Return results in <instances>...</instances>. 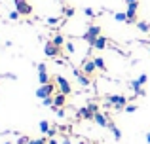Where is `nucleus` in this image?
Wrapping results in <instances>:
<instances>
[{"instance_id":"nucleus-1","label":"nucleus","mask_w":150,"mask_h":144,"mask_svg":"<svg viewBox=\"0 0 150 144\" xmlns=\"http://www.w3.org/2000/svg\"><path fill=\"white\" fill-rule=\"evenodd\" d=\"M106 106H114L116 110H125V106H127V97L125 95H108Z\"/></svg>"},{"instance_id":"nucleus-2","label":"nucleus","mask_w":150,"mask_h":144,"mask_svg":"<svg viewBox=\"0 0 150 144\" xmlns=\"http://www.w3.org/2000/svg\"><path fill=\"white\" fill-rule=\"evenodd\" d=\"M99 36H101V29H99L97 25H91V27L88 29V32L84 34V40L88 42L89 46H93V44H95V40H97Z\"/></svg>"},{"instance_id":"nucleus-3","label":"nucleus","mask_w":150,"mask_h":144,"mask_svg":"<svg viewBox=\"0 0 150 144\" xmlns=\"http://www.w3.org/2000/svg\"><path fill=\"white\" fill-rule=\"evenodd\" d=\"M13 4H15V10H17L21 15H30L33 13V6H30L27 0H13Z\"/></svg>"},{"instance_id":"nucleus-4","label":"nucleus","mask_w":150,"mask_h":144,"mask_svg":"<svg viewBox=\"0 0 150 144\" xmlns=\"http://www.w3.org/2000/svg\"><path fill=\"white\" fill-rule=\"evenodd\" d=\"M51 93H53V84H46V85H40V87L36 89V97L38 99H48L51 97Z\"/></svg>"},{"instance_id":"nucleus-5","label":"nucleus","mask_w":150,"mask_h":144,"mask_svg":"<svg viewBox=\"0 0 150 144\" xmlns=\"http://www.w3.org/2000/svg\"><path fill=\"white\" fill-rule=\"evenodd\" d=\"M55 81H57V85H59V89L61 91L59 93H65V95H70V84H69V80L67 78H63V76H55Z\"/></svg>"},{"instance_id":"nucleus-6","label":"nucleus","mask_w":150,"mask_h":144,"mask_svg":"<svg viewBox=\"0 0 150 144\" xmlns=\"http://www.w3.org/2000/svg\"><path fill=\"white\" fill-rule=\"evenodd\" d=\"M137 10H139V2H131V4H127V23H135V19H137Z\"/></svg>"},{"instance_id":"nucleus-7","label":"nucleus","mask_w":150,"mask_h":144,"mask_svg":"<svg viewBox=\"0 0 150 144\" xmlns=\"http://www.w3.org/2000/svg\"><path fill=\"white\" fill-rule=\"evenodd\" d=\"M59 51H61V48H57L53 42H48V44L44 46V53H46L48 57H57Z\"/></svg>"},{"instance_id":"nucleus-8","label":"nucleus","mask_w":150,"mask_h":144,"mask_svg":"<svg viewBox=\"0 0 150 144\" xmlns=\"http://www.w3.org/2000/svg\"><path fill=\"white\" fill-rule=\"evenodd\" d=\"M65 103H67V95L65 93H57V95L53 97V110H57V108H63L65 106Z\"/></svg>"},{"instance_id":"nucleus-9","label":"nucleus","mask_w":150,"mask_h":144,"mask_svg":"<svg viewBox=\"0 0 150 144\" xmlns=\"http://www.w3.org/2000/svg\"><path fill=\"white\" fill-rule=\"evenodd\" d=\"M93 122H95L97 125H101V127H108L110 119L106 118V114H101V112H97V114H95V118H93Z\"/></svg>"},{"instance_id":"nucleus-10","label":"nucleus","mask_w":150,"mask_h":144,"mask_svg":"<svg viewBox=\"0 0 150 144\" xmlns=\"http://www.w3.org/2000/svg\"><path fill=\"white\" fill-rule=\"evenodd\" d=\"M74 76H76V80H78V84L82 85V87H88L89 85V78L86 76L84 72H80V70H74Z\"/></svg>"},{"instance_id":"nucleus-11","label":"nucleus","mask_w":150,"mask_h":144,"mask_svg":"<svg viewBox=\"0 0 150 144\" xmlns=\"http://www.w3.org/2000/svg\"><path fill=\"white\" fill-rule=\"evenodd\" d=\"M95 70H97V67H95V61H93V59H89V61L84 63V74H86V76H91Z\"/></svg>"},{"instance_id":"nucleus-12","label":"nucleus","mask_w":150,"mask_h":144,"mask_svg":"<svg viewBox=\"0 0 150 144\" xmlns=\"http://www.w3.org/2000/svg\"><path fill=\"white\" fill-rule=\"evenodd\" d=\"M129 85H131V89H133V93H135V95H141V97H144V89H143V85L139 84V80H133Z\"/></svg>"},{"instance_id":"nucleus-13","label":"nucleus","mask_w":150,"mask_h":144,"mask_svg":"<svg viewBox=\"0 0 150 144\" xmlns=\"http://www.w3.org/2000/svg\"><path fill=\"white\" fill-rule=\"evenodd\" d=\"M76 116H78V118H84V119H93V116L88 112V106H82V108H78Z\"/></svg>"},{"instance_id":"nucleus-14","label":"nucleus","mask_w":150,"mask_h":144,"mask_svg":"<svg viewBox=\"0 0 150 144\" xmlns=\"http://www.w3.org/2000/svg\"><path fill=\"white\" fill-rule=\"evenodd\" d=\"M106 42H108V40H106L105 36H99L95 40V44H93V48H95V49H105L106 48Z\"/></svg>"},{"instance_id":"nucleus-15","label":"nucleus","mask_w":150,"mask_h":144,"mask_svg":"<svg viewBox=\"0 0 150 144\" xmlns=\"http://www.w3.org/2000/svg\"><path fill=\"white\" fill-rule=\"evenodd\" d=\"M108 129H110V131H112V135H114V138H116V140H120V138H122V131H120V129H118V127H116V125H114V123H112V122H110V123H108Z\"/></svg>"},{"instance_id":"nucleus-16","label":"nucleus","mask_w":150,"mask_h":144,"mask_svg":"<svg viewBox=\"0 0 150 144\" xmlns=\"http://www.w3.org/2000/svg\"><path fill=\"white\" fill-rule=\"evenodd\" d=\"M38 81H40V85L50 84V76H48V72H38Z\"/></svg>"},{"instance_id":"nucleus-17","label":"nucleus","mask_w":150,"mask_h":144,"mask_svg":"<svg viewBox=\"0 0 150 144\" xmlns=\"http://www.w3.org/2000/svg\"><path fill=\"white\" fill-rule=\"evenodd\" d=\"M95 67H97V70H106V65H105V59L103 57H95Z\"/></svg>"},{"instance_id":"nucleus-18","label":"nucleus","mask_w":150,"mask_h":144,"mask_svg":"<svg viewBox=\"0 0 150 144\" xmlns=\"http://www.w3.org/2000/svg\"><path fill=\"white\" fill-rule=\"evenodd\" d=\"M137 27H139L141 32H150V23L146 21H137Z\"/></svg>"},{"instance_id":"nucleus-19","label":"nucleus","mask_w":150,"mask_h":144,"mask_svg":"<svg viewBox=\"0 0 150 144\" xmlns=\"http://www.w3.org/2000/svg\"><path fill=\"white\" fill-rule=\"evenodd\" d=\"M51 42H53V44L57 46V48L65 46V38H63V34H55V36H53V40H51Z\"/></svg>"},{"instance_id":"nucleus-20","label":"nucleus","mask_w":150,"mask_h":144,"mask_svg":"<svg viewBox=\"0 0 150 144\" xmlns=\"http://www.w3.org/2000/svg\"><path fill=\"white\" fill-rule=\"evenodd\" d=\"M50 129H51V127H50V122L42 119V122H40V133H42V135H48Z\"/></svg>"},{"instance_id":"nucleus-21","label":"nucleus","mask_w":150,"mask_h":144,"mask_svg":"<svg viewBox=\"0 0 150 144\" xmlns=\"http://www.w3.org/2000/svg\"><path fill=\"white\" fill-rule=\"evenodd\" d=\"M114 19L120 23H127V13H122V11H118V13H114Z\"/></svg>"},{"instance_id":"nucleus-22","label":"nucleus","mask_w":150,"mask_h":144,"mask_svg":"<svg viewBox=\"0 0 150 144\" xmlns=\"http://www.w3.org/2000/svg\"><path fill=\"white\" fill-rule=\"evenodd\" d=\"M88 112H89V114L93 116V118H95V114L99 112V106H97L95 103H89V104H88Z\"/></svg>"},{"instance_id":"nucleus-23","label":"nucleus","mask_w":150,"mask_h":144,"mask_svg":"<svg viewBox=\"0 0 150 144\" xmlns=\"http://www.w3.org/2000/svg\"><path fill=\"white\" fill-rule=\"evenodd\" d=\"M29 142H30V138L25 137V135H21V137L17 138V144H29Z\"/></svg>"},{"instance_id":"nucleus-24","label":"nucleus","mask_w":150,"mask_h":144,"mask_svg":"<svg viewBox=\"0 0 150 144\" xmlns=\"http://www.w3.org/2000/svg\"><path fill=\"white\" fill-rule=\"evenodd\" d=\"M19 15H21V13H19V11H17V10H13V11H10V19H11V21H17V19H19Z\"/></svg>"},{"instance_id":"nucleus-25","label":"nucleus","mask_w":150,"mask_h":144,"mask_svg":"<svg viewBox=\"0 0 150 144\" xmlns=\"http://www.w3.org/2000/svg\"><path fill=\"white\" fill-rule=\"evenodd\" d=\"M29 144H46V138L44 137H42V138H30Z\"/></svg>"},{"instance_id":"nucleus-26","label":"nucleus","mask_w":150,"mask_h":144,"mask_svg":"<svg viewBox=\"0 0 150 144\" xmlns=\"http://www.w3.org/2000/svg\"><path fill=\"white\" fill-rule=\"evenodd\" d=\"M135 110H137V104H127V106H125V112H127V114H133Z\"/></svg>"},{"instance_id":"nucleus-27","label":"nucleus","mask_w":150,"mask_h":144,"mask_svg":"<svg viewBox=\"0 0 150 144\" xmlns=\"http://www.w3.org/2000/svg\"><path fill=\"white\" fill-rule=\"evenodd\" d=\"M42 104H44V106H53V99H51V97H48V99H42Z\"/></svg>"},{"instance_id":"nucleus-28","label":"nucleus","mask_w":150,"mask_h":144,"mask_svg":"<svg viewBox=\"0 0 150 144\" xmlns=\"http://www.w3.org/2000/svg\"><path fill=\"white\" fill-rule=\"evenodd\" d=\"M65 48H67V51H69V53H74V44H72V42H67Z\"/></svg>"},{"instance_id":"nucleus-29","label":"nucleus","mask_w":150,"mask_h":144,"mask_svg":"<svg viewBox=\"0 0 150 144\" xmlns=\"http://www.w3.org/2000/svg\"><path fill=\"white\" fill-rule=\"evenodd\" d=\"M84 13L88 15V17H95V11H93L91 8H86V10H84Z\"/></svg>"},{"instance_id":"nucleus-30","label":"nucleus","mask_w":150,"mask_h":144,"mask_svg":"<svg viewBox=\"0 0 150 144\" xmlns=\"http://www.w3.org/2000/svg\"><path fill=\"white\" fill-rule=\"evenodd\" d=\"M146 80H148V76H146V74H141V76H139V84H141V85H144V84H146Z\"/></svg>"},{"instance_id":"nucleus-31","label":"nucleus","mask_w":150,"mask_h":144,"mask_svg":"<svg viewBox=\"0 0 150 144\" xmlns=\"http://www.w3.org/2000/svg\"><path fill=\"white\" fill-rule=\"evenodd\" d=\"M65 15H67V17H72V15H74V8H67V10H65Z\"/></svg>"},{"instance_id":"nucleus-32","label":"nucleus","mask_w":150,"mask_h":144,"mask_svg":"<svg viewBox=\"0 0 150 144\" xmlns=\"http://www.w3.org/2000/svg\"><path fill=\"white\" fill-rule=\"evenodd\" d=\"M55 114H57L59 118H65V108H57V110H55Z\"/></svg>"},{"instance_id":"nucleus-33","label":"nucleus","mask_w":150,"mask_h":144,"mask_svg":"<svg viewBox=\"0 0 150 144\" xmlns=\"http://www.w3.org/2000/svg\"><path fill=\"white\" fill-rule=\"evenodd\" d=\"M57 23H59L57 17H50V19H48V25H57Z\"/></svg>"},{"instance_id":"nucleus-34","label":"nucleus","mask_w":150,"mask_h":144,"mask_svg":"<svg viewBox=\"0 0 150 144\" xmlns=\"http://www.w3.org/2000/svg\"><path fill=\"white\" fill-rule=\"evenodd\" d=\"M38 72H48V68H46V65H44V63L38 65Z\"/></svg>"},{"instance_id":"nucleus-35","label":"nucleus","mask_w":150,"mask_h":144,"mask_svg":"<svg viewBox=\"0 0 150 144\" xmlns=\"http://www.w3.org/2000/svg\"><path fill=\"white\" fill-rule=\"evenodd\" d=\"M48 137H50V138H53V137H55V129H53V127H51V129L48 131Z\"/></svg>"},{"instance_id":"nucleus-36","label":"nucleus","mask_w":150,"mask_h":144,"mask_svg":"<svg viewBox=\"0 0 150 144\" xmlns=\"http://www.w3.org/2000/svg\"><path fill=\"white\" fill-rule=\"evenodd\" d=\"M61 144H70V138H69V137H63V140H61Z\"/></svg>"},{"instance_id":"nucleus-37","label":"nucleus","mask_w":150,"mask_h":144,"mask_svg":"<svg viewBox=\"0 0 150 144\" xmlns=\"http://www.w3.org/2000/svg\"><path fill=\"white\" fill-rule=\"evenodd\" d=\"M48 144H59V142L55 140V138H50V140H48Z\"/></svg>"},{"instance_id":"nucleus-38","label":"nucleus","mask_w":150,"mask_h":144,"mask_svg":"<svg viewBox=\"0 0 150 144\" xmlns=\"http://www.w3.org/2000/svg\"><path fill=\"white\" fill-rule=\"evenodd\" d=\"M131 2H137V0H125V4H131Z\"/></svg>"},{"instance_id":"nucleus-39","label":"nucleus","mask_w":150,"mask_h":144,"mask_svg":"<svg viewBox=\"0 0 150 144\" xmlns=\"http://www.w3.org/2000/svg\"><path fill=\"white\" fill-rule=\"evenodd\" d=\"M146 142H148V144H150V133H148V135H146Z\"/></svg>"},{"instance_id":"nucleus-40","label":"nucleus","mask_w":150,"mask_h":144,"mask_svg":"<svg viewBox=\"0 0 150 144\" xmlns=\"http://www.w3.org/2000/svg\"><path fill=\"white\" fill-rule=\"evenodd\" d=\"M78 144H89V142H78Z\"/></svg>"},{"instance_id":"nucleus-41","label":"nucleus","mask_w":150,"mask_h":144,"mask_svg":"<svg viewBox=\"0 0 150 144\" xmlns=\"http://www.w3.org/2000/svg\"><path fill=\"white\" fill-rule=\"evenodd\" d=\"M4 144H11V142H4Z\"/></svg>"},{"instance_id":"nucleus-42","label":"nucleus","mask_w":150,"mask_h":144,"mask_svg":"<svg viewBox=\"0 0 150 144\" xmlns=\"http://www.w3.org/2000/svg\"><path fill=\"white\" fill-rule=\"evenodd\" d=\"M148 51H150V48H148Z\"/></svg>"}]
</instances>
